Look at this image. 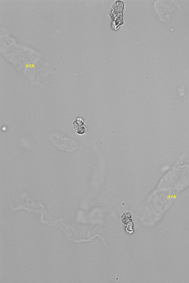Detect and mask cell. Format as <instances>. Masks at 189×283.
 <instances>
[{"label":"cell","instance_id":"6da1fadb","mask_svg":"<svg viewBox=\"0 0 189 283\" xmlns=\"http://www.w3.org/2000/svg\"><path fill=\"white\" fill-rule=\"evenodd\" d=\"M74 129L76 133L80 135L85 134L88 131V128L84 123L82 118H78L73 122Z\"/></svg>","mask_w":189,"mask_h":283}]
</instances>
